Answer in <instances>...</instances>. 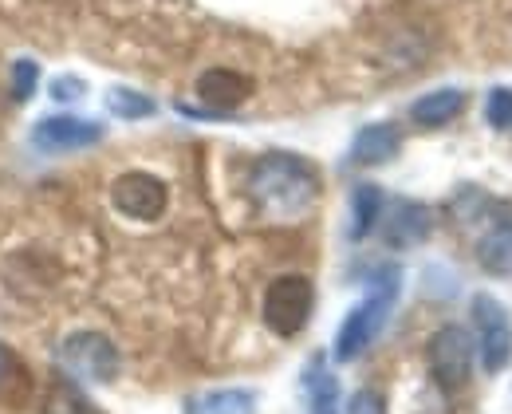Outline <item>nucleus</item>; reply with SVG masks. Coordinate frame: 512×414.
Instances as JSON below:
<instances>
[{"instance_id": "nucleus-10", "label": "nucleus", "mask_w": 512, "mask_h": 414, "mask_svg": "<svg viewBox=\"0 0 512 414\" xmlns=\"http://www.w3.org/2000/svg\"><path fill=\"white\" fill-rule=\"evenodd\" d=\"M434 229V213L418 202H398L390 209V221H386V245L390 249H410L418 241H426Z\"/></svg>"}, {"instance_id": "nucleus-13", "label": "nucleus", "mask_w": 512, "mask_h": 414, "mask_svg": "<svg viewBox=\"0 0 512 414\" xmlns=\"http://www.w3.org/2000/svg\"><path fill=\"white\" fill-rule=\"evenodd\" d=\"M186 414H256V395L241 391V387L205 391V395H193L186 403Z\"/></svg>"}, {"instance_id": "nucleus-18", "label": "nucleus", "mask_w": 512, "mask_h": 414, "mask_svg": "<svg viewBox=\"0 0 512 414\" xmlns=\"http://www.w3.org/2000/svg\"><path fill=\"white\" fill-rule=\"evenodd\" d=\"M107 103H111V111L119 119H146V115H154V99H146L138 91H127V87H115Z\"/></svg>"}, {"instance_id": "nucleus-16", "label": "nucleus", "mask_w": 512, "mask_h": 414, "mask_svg": "<svg viewBox=\"0 0 512 414\" xmlns=\"http://www.w3.org/2000/svg\"><path fill=\"white\" fill-rule=\"evenodd\" d=\"M379 209H383V190L379 186H355L351 194V237H367L379 221Z\"/></svg>"}, {"instance_id": "nucleus-20", "label": "nucleus", "mask_w": 512, "mask_h": 414, "mask_svg": "<svg viewBox=\"0 0 512 414\" xmlns=\"http://www.w3.org/2000/svg\"><path fill=\"white\" fill-rule=\"evenodd\" d=\"M485 115H489V127L497 131H512V87H497L485 103Z\"/></svg>"}, {"instance_id": "nucleus-4", "label": "nucleus", "mask_w": 512, "mask_h": 414, "mask_svg": "<svg viewBox=\"0 0 512 414\" xmlns=\"http://www.w3.org/2000/svg\"><path fill=\"white\" fill-rule=\"evenodd\" d=\"M60 363L79 383H111L119 375V347L103 332H75L60 347Z\"/></svg>"}, {"instance_id": "nucleus-2", "label": "nucleus", "mask_w": 512, "mask_h": 414, "mask_svg": "<svg viewBox=\"0 0 512 414\" xmlns=\"http://www.w3.org/2000/svg\"><path fill=\"white\" fill-rule=\"evenodd\" d=\"M394 296H398V273H383L371 284V296L343 320L339 336H335V359L339 363H351L355 355H363L371 340L383 332L386 316L394 308Z\"/></svg>"}, {"instance_id": "nucleus-11", "label": "nucleus", "mask_w": 512, "mask_h": 414, "mask_svg": "<svg viewBox=\"0 0 512 414\" xmlns=\"http://www.w3.org/2000/svg\"><path fill=\"white\" fill-rule=\"evenodd\" d=\"M398 146H402V135H398V127H390V123H371V127H363L355 142H351V162L355 166H383L390 162L394 154H398Z\"/></svg>"}, {"instance_id": "nucleus-6", "label": "nucleus", "mask_w": 512, "mask_h": 414, "mask_svg": "<svg viewBox=\"0 0 512 414\" xmlns=\"http://www.w3.org/2000/svg\"><path fill=\"white\" fill-rule=\"evenodd\" d=\"M473 316H477V328H481V367L489 375L505 371L512 363V320L505 312V304H497L493 296H477L473 300Z\"/></svg>"}, {"instance_id": "nucleus-23", "label": "nucleus", "mask_w": 512, "mask_h": 414, "mask_svg": "<svg viewBox=\"0 0 512 414\" xmlns=\"http://www.w3.org/2000/svg\"><path fill=\"white\" fill-rule=\"evenodd\" d=\"M79 91H83V83H79V79H71V75H67V79H56V83H52V95H56V99H79Z\"/></svg>"}, {"instance_id": "nucleus-7", "label": "nucleus", "mask_w": 512, "mask_h": 414, "mask_svg": "<svg viewBox=\"0 0 512 414\" xmlns=\"http://www.w3.org/2000/svg\"><path fill=\"white\" fill-rule=\"evenodd\" d=\"M111 202H115L119 213H127L134 221H158V217L166 213L170 194H166V182H162V178L142 174V170H130L123 178H115Z\"/></svg>"}, {"instance_id": "nucleus-3", "label": "nucleus", "mask_w": 512, "mask_h": 414, "mask_svg": "<svg viewBox=\"0 0 512 414\" xmlns=\"http://www.w3.org/2000/svg\"><path fill=\"white\" fill-rule=\"evenodd\" d=\"M312 304H316V292H312V280L308 276H276L264 292V324L292 340L304 332L308 316H312Z\"/></svg>"}, {"instance_id": "nucleus-9", "label": "nucleus", "mask_w": 512, "mask_h": 414, "mask_svg": "<svg viewBox=\"0 0 512 414\" xmlns=\"http://www.w3.org/2000/svg\"><path fill=\"white\" fill-rule=\"evenodd\" d=\"M103 138V127L99 123H87V119H44L36 131H32V142L44 146V150H83V146H95Z\"/></svg>"}, {"instance_id": "nucleus-19", "label": "nucleus", "mask_w": 512, "mask_h": 414, "mask_svg": "<svg viewBox=\"0 0 512 414\" xmlns=\"http://www.w3.org/2000/svg\"><path fill=\"white\" fill-rule=\"evenodd\" d=\"M28 387V375H24V367L16 363V355L8 351V347L0 344V399H12V395H20Z\"/></svg>"}, {"instance_id": "nucleus-12", "label": "nucleus", "mask_w": 512, "mask_h": 414, "mask_svg": "<svg viewBox=\"0 0 512 414\" xmlns=\"http://www.w3.org/2000/svg\"><path fill=\"white\" fill-rule=\"evenodd\" d=\"M461 107H465V91L442 87V91L422 95V99L410 107V119H414L418 127H446V123H453V119L461 115Z\"/></svg>"}, {"instance_id": "nucleus-22", "label": "nucleus", "mask_w": 512, "mask_h": 414, "mask_svg": "<svg viewBox=\"0 0 512 414\" xmlns=\"http://www.w3.org/2000/svg\"><path fill=\"white\" fill-rule=\"evenodd\" d=\"M343 414H386V399L379 395V391L363 387V391L351 395V403H347V411Z\"/></svg>"}, {"instance_id": "nucleus-8", "label": "nucleus", "mask_w": 512, "mask_h": 414, "mask_svg": "<svg viewBox=\"0 0 512 414\" xmlns=\"http://www.w3.org/2000/svg\"><path fill=\"white\" fill-rule=\"evenodd\" d=\"M249 91H253V83L233 68H209V71H201V79H197V99H201L205 107H213V111H233V107H241V103L249 99Z\"/></svg>"}, {"instance_id": "nucleus-14", "label": "nucleus", "mask_w": 512, "mask_h": 414, "mask_svg": "<svg viewBox=\"0 0 512 414\" xmlns=\"http://www.w3.org/2000/svg\"><path fill=\"white\" fill-rule=\"evenodd\" d=\"M304 391H308V411L312 414H339V383L331 371H323L320 359L304 371Z\"/></svg>"}, {"instance_id": "nucleus-17", "label": "nucleus", "mask_w": 512, "mask_h": 414, "mask_svg": "<svg viewBox=\"0 0 512 414\" xmlns=\"http://www.w3.org/2000/svg\"><path fill=\"white\" fill-rule=\"evenodd\" d=\"M44 414H99L91 407V399L75 387V383H52V391H48V399H44Z\"/></svg>"}, {"instance_id": "nucleus-21", "label": "nucleus", "mask_w": 512, "mask_h": 414, "mask_svg": "<svg viewBox=\"0 0 512 414\" xmlns=\"http://www.w3.org/2000/svg\"><path fill=\"white\" fill-rule=\"evenodd\" d=\"M36 83H40V71H36L32 60L12 64V95H16V103H28L36 95Z\"/></svg>"}, {"instance_id": "nucleus-1", "label": "nucleus", "mask_w": 512, "mask_h": 414, "mask_svg": "<svg viewBox=\"0 0 512 414\" xmlns=\"http://www.w3.org/2000/svg\"><path fill=\"white\" fill-rule=\"evenodd\" d=\"M249 198L260 209V217L276 225H296L316 206L320 178L296 154H264L249 170Z\"/></svg>"}, {"instance_id": "nucleus-15", "label": "nucleus", "mask_w": 512, "mask_h": 414, "mask_svg": "<svg viewBox=\"0 0 512 414\" xmlns=\"http://www.w3.org/2000/svg\"><path fill=\"white\" fill-rule=\"evenodd\" d=\"M477 261H481V269H485V273H493V276L512 273V225L493 229V233L477 245Z\"/></svg>"}, {"instance_id": "nucleus-5", "label": "nucleus", "mask_w": 512, "mask_h": 414, "mask_svg": "<svg viewBox=\"0 0 512 414\" xmlns=\"http://www.w3.org/2000/svg\"><path fill=\"white\" fill-rule=\"evenodd\" d=\"M473 340H469V332L465 328H442V332H434V340H430V351H426V359H430V371H434V379L446 387V391H457V387H465L469 383V371H473Z\"/></svg>"}]
</instances>
